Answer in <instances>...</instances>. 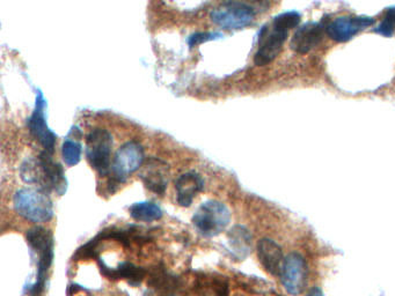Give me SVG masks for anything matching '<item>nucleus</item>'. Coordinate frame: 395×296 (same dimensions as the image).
I'll list each match as a JSON object with an SVG mask.
<instances>
[{"label":"nucleus","instance_id":"2","mask_svg":"<svg viewBox=\"0 0 395 296\" xmlns=\"http://www.w3.org/2000/svg\"><path fill=\"white\" fill-rule=\"evenodd\" d=\"M27 243L36 263V280L25 291L30 296H40L45 288L53 260V235L49 229L34 227L26 234Z\"/></svg>","mask_w":395,"mask_h":296},{"label":"nucleus","instance_id":"15","mask_svg":"<svg viewBox=\"0 0 395 296\" xmlns=\"http://www.w3.org/2000/svg\"><path fill=\"white\" fill-rule=\"evenodd\" d=\"M177 204L182 207L192 206L196 196L203 191L204 180L195 172L182 174L175 180Z\"/></svg>","mask_w":395,"mask_h":296},{"label":"nucleus","instance_id":"21","mask_svg":"<svg viewBox=\"0 0 395 296\" xmlns=\"http://www.w3.org/2000/svg\"><path fill=\"white\" fill-rule=\"evenodd\" d=\"M376 34L381 35L384 38H392L395 31V6L390 8L385 12L384 18L377 28L373 29Z\"/></svg>","mask_w":395,"mask_h":296},{"label":"nucleus","instance_id":"8","mask_svg":"<svg viewBox=\"0 0 395 296\" xmlns=\"http://www.w3.org/2000/svg\"><path fill=\"white\" fill-rule=\"evenodd\" d=\"M45 107H47V102H45L43 93L41 90H38L36 93V98H35L34 111L31 113V116L28 118L27 125H28L30 135H33L38 143L41 144L44 152L53 155V152H55V146H56L57 135L50 130L48 124H47Z\"/></svg>","mask_w":395,"mask_h":296},{"label":"nucleus","instance_id":"14","mask_svg":"<svg viewBox=\"0 0 395 296\" xmlns=\"http://www.w3.org/2000/svg\"><path fill=\"white\" fill-rule=\"evenodd\" d=\"M257 256L264 270L271 275H281L283 264H284V256L282 249L275 241L270 239H262L257 243Z\"/></svg>","mask_w":395,"mask_h":296},{"label":"nucleus","instance_id":"9","mask_svg":"<svg viewBox=\"0 0 395 296\" xmlns=\"http://www.w3.org/2000/svg\"><path fill=\"white\" fill-rule=\"evenodd\" d=\"M289 38L288 31L277 29L275 27H262L259 33V49L254 55V64L256 66H266L270 64L282 51L283 45Z\"/></svg>","mask_w":395,"mask_h":296},{"label":"nucleus","instance_id":"23","mask_svg":"<svg viewBox=\"0 0 395 296\" xmlns=\"http://www.w3.org/2000/svg\"><path fill=\"white\" fill-rule=\"evenodd\" d=\"M307 296H324L322 295V292H321L320 289L319 288H313L312 291H309V294Z\"/></svg>","mask_w":395,"mask_h":296},{"label":"nucleus","instance_id":"3","mask_svg":"<svg viewBox=\"0 0 395 296\" xmlns=\"http://www.w3.org/2000/svg\"><path fill=\"white\" fill-rule=\"evenodd\" d=\"M267 0H225L210 13V19L224 29H244L255 19L257 8H267Z\"/></svg>","mask_w":395,"mask_h":296},{"label":"nucleus","instance_id":"17","mask_svg":"<svg viewBox=\"0 0 395 296\" xmlns=\"http://www.w3.org/2000/svg\"><path fill=\"white\" fill-rule=\"evenodd\" d=\"M229 249L234 258L244 260L252 252V234L245 226L237 225L227 234Z\"/></svg>","mask_w":395,"mask_h":296},{"label":"nucleus","instance_id":"6","mask_svg":"<svg viewBox=\"0 0 395 296\" xmlns=\"http://www.w3.org/2000/svg\"><path fill=\"white\" fill-rule=\"evenodd\" d=\"M113 145V137L105 129H94L87 135V161L100 176L110 173Z\"/></svg>","mask_w":395,"mask_h":296},{"label":"nucleus","instance_id":"20","mask_svg":"<svg viewBox=\"0 0 395 296\" xmlns=\"http://www.w3.org/2000/svg\"><path fill=\"white\" fill-rule=\"evenodd\" d=\"M301 21V13H298L297 11L284 12L272 19L271 26L289 33L291 29H294L296 27L299 26Z\"/></svg>","mask_w":395,"mask_h":296},{"label":"nucleus","instance_id":"1","mask_svg":"<svg viewBox=\"0 0 395 296\" xmlns=\"http://www.w3.org/2000/svg\"><path fill=\"white\" fill-rule=\"evenodd\" d=\"M20 175L25 183L33 184L48 193L53 191L58 196H63L68 190L64 169L60 163L53 161L51 154L44 150L38 158L28 159L23 162L20 168Z\"/></svg>","mask_w":395,"mask_h":296},{"label":"nucleus","instance_id":"19","mask_svg":"<svg viewBox=\"0 0 395 296\" xmlns=\"http://www.w3.org/2000/svg\"><path fill=\"white\" fill-rule=\"evenodd\" d=\"M81 153H83V147L77 140L66 139L62 145V158L65 165L68 167H73L79 163L81 160Z\"/></svg>","mask_w":395,"mask_h":296},{"label":"nucleus","instance_id":"13","mask_svg":"<svg viewBox=\"0 0 395 296\" xmlns=\"http://www.w3.org/2000/svg\"><path fill=\"white\" fill-rule=\"evenodd\" d=\"M326 26L324 23H306L299 27L291 40L290 48L294 53L306 55L320 44Z\"/></svg>","mask_w":395,"mask_h":296},{"label":"nucleus","instance_id":"7","mask_svg":"<svg viewBox=\"0 0 395 296\" xmlns=\"http://www.w3.org/2000/svg\"><path fill=\"white\" fill-rule=\"evenodd\" d=\"M144 160H145L144 148L138 142L131 140L123 144L117 150L112 162L110 173L113 175L112 177L113 185L125 183L130 175L136 173L143 165Z\"/></svg>","mask_w":395,"mask_h":296},{"label":"nucleus","instance_id":"4","mask_svg":"<svg viewBox=\"0 0 395 296\" xmlns=\"http://www.w3.org/2000/svg\"><path fill=\"white\" fill-rule=\"evenodd\" d=\"M14 210L20 217L34 224L49 221L53 217V204L48 192L40 189H21L15 192Z\"/></svg>","mask_w":395,"mask_h":296},{"label":"nucleus","instance_id":"11","mask_svg":"<svg viewBox=\"0 0 395 296\" xmlns=\"http://www.w3.org/2000/svg\"><path fill=\"white\" fill-rule=\"evenodd\" d=\"M282 284L290 295H299L307 282V265L299 254H290L283 264Z\"/></svg>","mask_w":395,"mask_h":296},{"label":"nucleus","instance_id":"16","mask_svg":"<svg viewBox=\"0 0 395 296\" xmlns=\"http://www.w3.org/2000/svg\"><path fill=\"white\" fill-rule=\"evenodd\" d=\"M99 265L101 269V273L105 277L114 279V280L125 279L133 287L140 285V282H143L145 274H146L144 269L136 267L132 263L129 262L120 263L118 267L114 269V267H107L103 260L99 259Z\"/></svg>","mask_w":395,"mask_h":296},{"label":"nucleus","instance_id":"22","mask_svg":"<svg viewBox=\"0 0 395 296\" xmlns=\"http://www.w3.org/2000/svg\"><path fill=\"white\" fill-rule=\"evenodd\" d=\"M222 38V33H217V31H205V33H195V34L190 35L188 38L189 48H195L199 45L203 44L205 42L216 41V40H220Z\"/></svg>","mask_w":395,"mask_h":296},{"label":"nucleus","instance_id":"12","mask_svg":"<svg viewBox=\"0 0 395 296\" xmlns=\"http://www.w3.org/2000/svg\"><path fill=\"white\" fill-rule=\"evenodd\" d=\"M140 177L150 191L155 192V195L162 196L168 185L170 168L166 162L159 159L151 158L143 165Z\"/></svg>","mask_w":395,"mask_h":296},{"label":"nucleus","instance_id":"18","mask_svg":"<svg viewBox=\"0 0 395 296\" xmlns=\"http://www.w3.org/2000/svg\"><path fill=\"white\" fill-rule=\"evenodd\" d=\"M129 213L136 221L152 222L162 217V207L158 204L151 202H140L132 204L129 207Z\"/></svg>","mask_w":395,"mask_h":296},{"label":"nucleus","instance_id":"10","mask_svg":"<svg viewBox=\"0 0 395 296\" xmlns=\"http://www.w3.org/2000/svg\"><path fill=\"white\" fill-rule=\"evenodd\" d=\"M376 19L371 16H340L326 26V33L331 41L346 43L353 40L361 31L372 27Z\"/></svg>","mask_w":395,"mask_h":296},{"label":"nucleus","instance_id":"5","mask_svg":"<svg viewBox=\"0 0 395 296\" xmlns=\"http://www.w3.org/2000/svg\"><path fill=\"white\" fill-rule=\"evenodd\" d=\"M230 221L229 207L218 200H207L201 204L192 217V224L204 237H218L230 225Z\"/></svg>","mask_w":395,"mask_h":296}]
</instances>
